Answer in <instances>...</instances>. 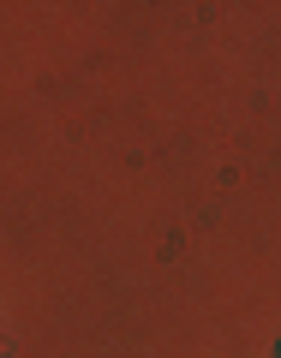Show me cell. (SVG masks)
Returning a JSON list of instances; mask_svg holds the SVG:
<instances>
[{
    "label": "cell",
    "mask_w": 281,
    "mask_h": 358,
    "mask_svg": "<svg viewBox=\"0 0 281 358\" xmlns=\"http://www.w3.org/2000/svg\"><path fill=\"white\" fill-rule=\"evenodd\" d=\"M275 358H281V346H275Z\"/></svg>",
    "instance_id": "obj_1"
}]
</instances>
